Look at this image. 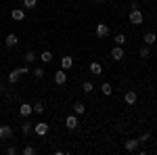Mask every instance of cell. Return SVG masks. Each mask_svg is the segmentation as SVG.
Listing matches in <instances>:
<instances>
[{
    "mask_svg": "<svg viewBox=\"0 0 157 155\" xmlns=\"http://www.w3.org/2000/svg\"><path fill=\"white\" fill-rule=\"evenodd\" d=\"M128 19H130V23H134V25H143V21H145V15H143V11H140V9H136V4H134V9L130 11Z\"/></svg>",
    "mask_w": 157,
    "mask_h": 155,
    "instance_id": "6da1fadb",
    "label": "cell"
},
{
    "mask_svg": "<svg viewBox=\"0 0 157 155\" xmlns=\"http://www.w3.org/2000/svg\"><path fill=\"white\" fill-rule=\"evenodd\" d=\"M50 126L46 124V122H38V124H34V134H38V136H44V134H48Z\"/></svg>",
    "mask_w": 157,
    "mask_h": 155,
    "instance_id": "7a4b0ae2",
    "label": "cell"
},
{
    "mask_svg": "<svg viewBox=\"0 0 157 155\" xmlns=\"http://www.w3.org/2000/svg\"><path fill=\"white\" fill-rule=\"evenodd\" d=\"M19 78H21V73L17 72V69H13V72L9 73V78H6V80H9V84H17V82H19Z\"/></svg>",
    "mask_w": 157,
    "mask_h": 155,
    "instance_id": "e0dca14e",
    "label": "cell"
},
{
    "mask_svg": "<svg viewBox=\"0 0 157 155\" xmlns=\"http://www.w3.org/2000/svg\"><path fill=\"white\" fill-rule=\"evenodd\" d=\"M138 57H140V59H149V48L143 46L140 50H138Z\"/></svg>",
    "mask_w": 157,
    "mask_h": 155,
    "instance_id": "484cf974",
    "label": "cell"
},
{
    "mask_svg": "<svg viewBox=\"0 0 157 155\" xmlns=\"http://www.w3.org/2000/svg\"><path fill=\"white\" fill-rule=\"evenodd\" d=\"M23 59H25V63L29 65V63H34V61L38 59V55H36V52H32V50H29V52H25V55H23Z\"/></svg>",
    "mask_w": 157,
    "mask_h": 155,
    "instance_id": "44dd1931",
    "label": "cell"
},
{
    "mask_svg": "<svg viewBox=\"0 0 157 155\" xmlns=\"http://www.w3.org/2000/svg\"><path fill=\"white\" fill-rule=\"evenodd\" d=\"M71 67H73V57H63V59H61V69L69 72Z\"/></svg>",
    "mask_w": 157,
    "mask_h": 155,
    "instance_id": "5bb4252c",
    "label": "cell"
},
{
    "mask_svg": "<svg viewBox=\"0 0 157 155\" xmlns=\"http://www.w3.org/2000/svg\"><path fill=\"white\" fill-rule=\"evenodd\" d=\"M38 59L42 61V63H50V61H52V52H50V50H44V52H42Z\"/></svg>",
    "mask_w": 157,
    "mask_h": 155,
    "instance_id": "d6986e66",
    "label": "cell"
},
{
    "mask_svg": "<svg viewBox=\"0 0 157 155\" xmlns=\"http://www.w3.org/2000/svg\"><path fill=\"white\" fill-rule=\"evenodd\" d=\"M147 141H151V134H149V132H145V134L138 136V143H147Z\"/></svg>",
    "mask_w": 157,
    "mask_h": 155,
    "instance_id": "83f0119b",
    "label": "cell"
},
{
    "mask_svg": "<svg viewBox=\"0 0 157 155\" xmlns=\"http://www.w3.org/2000/svg\"><path fill=\"white\" fill-rule=\"evenodd\" d=\"M65 126H67V130H75L78 128V115H67Z\"/></svg>",
    "mask_w": 157,
    "mask_h": 155,
    "instance_id": "30bf717a",
    "label": "cell"
},
{
    "mask_svg": "<svg viewBox=\"0 0 157 155\" xmlns=\"http://www.w3.org/2000/svg\"><path fill=\"white\" fill-rule=\"evenodd\" d=\"M6 155H17V147L9 145V147H6Z\"/></svg>",
    "mask_w": 157,
    "mask_h": 155,
    "instance_id": "f546056e",
    "label": "cell"
},
{
    "mask_svg": "<svg viewBox=\"0 0 157 155\" xmlns=\"http://www.w3.org/2000/svg\"><path fill=\"white\" fill-rule=\"evenodd\" d=\"M21 132H23L25 136H29V134L34 132V124H29V122H23V126H21Z\"/></svg>",
    "mask_w": 157,
    "mask_h": 155,
    "instance_id": "ac0fdd59",
    "label": "cell"
},
{
    "mask_svg": "<svg viewBox=\"0 0 157 155\" xmlns=\"http://www.w3.org/2000/svg\"><path fill=\"white\" fill-rule=\"evenodd\" d=\"M13 138V128L9 124H2L0 126V141H11Z\"/></svg>",
    "mask_w": 157,
    "mask_h": 155,
    "instance_id": "3957f363",
    "label": "cell"
},
{
    "mask_svg": "<svg viewBox=\"0 0 157 155\" xmlns=\"http://www.w3.org/2000/svg\"><path fill=\"white\" fill-rule=\"evenodd\" d=\"M21 153H23V155H34V153H36V149H34V147H25Z\"/></svg>",
    "mask_w": 157,
    "mask_h": 155,
    "instance_id": "f1b7e54d",
    "label": "cell"
},
{
    "mask_svg": "<svg viewBox=\"0 0 157 155\" xmlns=\"http://www.w3.org/2000/svg\"><path fill=\"white\" fill-rule=\"evenodd\" d=\"M115 44H117V46H124V44H126V36H124V34H115Z\"/></svg>",
    "mask_w": 157,
    "mask_h": 155,
    "instance_id": "cb8c5ba5",
    "label": "cell"
},
{
    "mask_svg": "<svg viewBox=\"0 0 157 155\" xmlns=\"http://www.w3.org/2000/svg\"><path fill=\"white\" fill-rule=\"evenodd\" d=\"M88 69H90V73H92V76H101V73H103V65H101L98 61H92Z\"/></svg>",
    "mask_w": 157,
    "mask_h": 155,
    "instance_id": "8fae6325",
    "label": "cell"
},
{
    "mask_svg": "<svg viewBox=\"0 0 157 155\" xmlns=\"http://www.w3.org/2000/svg\"><path fill=\"white\" fill-rule=\"evenodd\" d=\"M138 138H130V141H126V143H124V149H126V151H130V153H134V151H136V149H138Z\"/></svg>",
    "mask_w": 157,
    "mask_h": 155,
    "instance_id": "8992f818",
    "label": "cell"
},
{
    "mask_svg": "<svg viewBox=\"0 0 157 155\" xmlns=\"http://www.w3.org/2000/svg\"><path fill=\"white\" fill-rule=\"evenodd\" d=\"M19 113H21L23 118H27V115H32V113H34V109H32L29 103H21V105H19Z\"/></svg>",
    "mask_w": 157,
    "mask_h": 155,
    "instance_id": "7c38bea8",
    "label": "cell"
},
{
    "mask_svg": "<svg viewBox=\"0 0 157 155\" xmlns=\"http://www.w3.org/2000/svg\"><path fill=\"white\" fill-rule=\"evenodd\" d=\"M11 17L15 19V21H23V19H25V11H23V9H13Z\"/></svg>",
    "mask_w": 157,
    "mask_h": 155,
    "instance_id": "9a60e30c",
    "label": "cell"
},
{
    "mask_svg": "<svg viewBox=\"0 0 157 155\" xmlns=\"http://www.w3.org/2000/svg\"><path fill=\"white\" fill-rule=\"evenodd\" d=\"M32 109H34V113H44V103H40V101H38V103L32 105Z\"/></svg>",
    "mask_w": 157,
    "mask_h": 155,
    "instance_id": "7402d4cb",
    "label": "cell"
},
{
    "mask_svg": "<svg viewBox=\"0 0 157 155\" xmlns=\"http://www.w3.org/2000/svg\"><path fill=\"white\" fill-rule=\"evenodd\" d=\"M17 72H19L21 76H23V73H27V72H29V67H27V65H23V67H17Z\"/></svg>",
    "mask_w": 157,
    "mask_h": 155,
    "instance_id": "4dcf8cb0",
    "label": "cell"
},
{
    "mask_svg": "<svg viewBox=\"0 0 157 155\" xmlns=\"http://www.w3.org/2000/svg\"><path fill=\"white\" fill-rule=\"evenodd\" d=\"M94 34H97L98 38H107V36H109V25H107V23H97V27H94Z\"/></svg>",
    "mask_w": 157,
    "mask_h": 155,
    "instance_id": "277c9868",
    "label": "cell"
},
{
    "mask_svg": "<svg viewBox=\"0 0 157 155\" xmlns=\"http://www.w3.org/2000/svg\"><path fill=\"white\" fill-rule=\"evenodd\" d=\"M124 101H126L128 105H134V103L138 101V95H136V90H128V92L124 95Z\"/></svg>",
    "mask_w": 157,
    "mask_h": 155,
    "instance_id": "ba28073f",
    "label": "cell"
},
{
    "mask_svg": "<svg viewBox=\"0 0 157 155\" xmlns=\"http://www.w3.org/2000/svg\"><path fill=\"white\" fill-rule=\"evenodd\" d=\"M101 92H103V95H105V96H111V95H113V86H111V84H109V82L101 84Z\"/></svg>",
    "mask_w": 157,
    "mask_h": 155,
    "instance_id": "2e32d148",
    "label": "cell"
},
{
    "mask_svg": "<svg viewBox=\"0 0 157 155\" xmlns=\"http://www.w3.org/2000/svg\"><path fill=\"white\" fill-rule=\"evenodd\" d=\"M84 111H86L84 103H75V105H73V113H75V115H84Z\"/></svg>",
    "mask_w": 157,
    "mask_h": 155,
    "instance_id": "ffe728a7",
    "label": "cell"
},
{
    "mask_svg": "<svg viewBox=\"0 0 157 155\" xmlns=\"http://www.w3.org/2000/svg\"><path fill=\"white\" fill-rule=\"evenodd\" d=\"M92 88H94V86H92V82H88V80L82 84V90H84L86 95H88V92H92Z\"/></svg>",
    "mask_w": 157,
    "mask_h": 155,
    "instance_id": "d4e9b609",
    "label": "cell"
},
{
    "mask_svg": "<svg viewBox=\"0 0 157 155\" xmlns=\"http://www.w3.org/2000/svg\"><path fill=\"white\" fill-rule=\"evenodd\" d=\"M23 6H25V9H32V11H34V9L38 6V0H23Z\"/></svg>",
    "mask_w": 157,
    "mask_h": 155,
    "instance_id": "603a6c76",
    "label": "cell"
},
{
    "mask_svg": "<svg viewBox=\"0 0 157 155\" xmlns=\"http://www.w3.org/2000/svg\"><path fill=\"white\" fill-rule=\"evenodd\" d=\"M55 82L59 84V86H63V84L67 82V72L65 69H59V72L55 73Z\"/></svg>",
    "mask_w": 157,
    "mask_h": 155,
    "instance_id": "9c48e42d",
    "label": "cell"
},
{
    "mask_svg": "<svg viewBox=\"0 0 157 155\" xmlns=\"http://www.w3.org/2000/svg\"><path fill=\"white\" fill-rule=\"evenodd\" d=\"M94 2H103V0H94Z\"/></svg>",
    "mask_w": 157,
    "mask_h": 155,
    "instance_id": "1f68e13d",
    "label": "cell"
},
{
    "mask_svg": "<svg viewBox=\"0 0 157 155\" xmlns=\"http://www.w3.org/2000/svg\"><path fill=\"white\" fill-rule=\"evenodd\" d=\"M143 42H145L147 46H153V44L157 42V34L155 32H147L145 36H143Z\"/></svg>",
    "mask_w": 157,
    "mask_h": 155,
    "instance_id": "52a82bcc",
    "label": "cell"
},
{
    "mask_svg": "<svg viewBox=\"0 0 157 155\" xmlns=\"http://www.w3.org/2000/svg\"><path fill=\"white\" fill-rule=\"evenodd\" d=\"M111 59H113V61H121V59H124V48L115 44V46L111 48Z\"/></svg>",
    "mask_w": 157,
    "mask_h": 155,
    "instance_id": "5b68a950",
    "label": "cell"
},
{
    "mask_svg": "<svg viewBox=\"0 0 157 155\" xmlns=\"http://www.w3.org/2000/svg\"><path fill=\"white\" fill-rule=\"evenodd\" d=\"M34 76H36L38 80H42V78H44V69H42V67H36V69H34Z\"/></svg>",
    "mask_w": 157,
    "mask_h": 155,
    "instance_id": "4316f807",
    "label": "cell"
},
{
    "mask_svg": "<svg viewBox=\"0 0 157 155\" xmlns=\"http://www.w3.org/2000/svg\"><path fill=\"white\" fill-rule=\"evenodd\" d=\"M17 42H19V38H17V34H6V38H4V44L9 48L17 46Z\"/></svg>",
    "mask_w": 157,
    "mask_h": 155,
    "instance_id": "4fadbf2b",
    "label": "cell"
}]
</instances>
